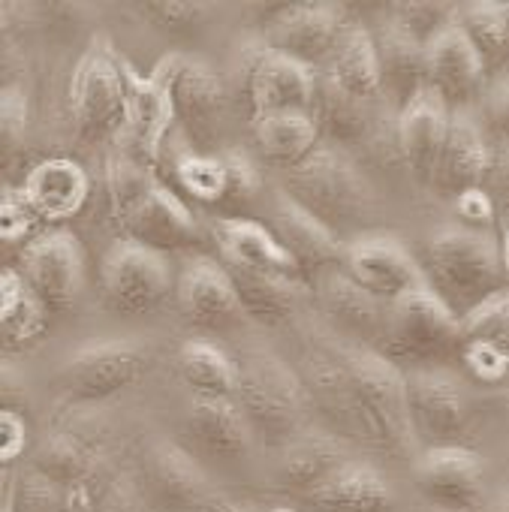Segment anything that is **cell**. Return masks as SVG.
I'll return each mask as SVG.
<instances>
[{
  "instance_id": "obj_1",
  "label": "cell",
  "mask_w": 509,
  "mask_h": 512,
  "mask_svg": "<svg viewBox=\"0 0 509 512\" xmlns=\"http://www.w3.org/2000/svg\"><path fill=\"white\" fill-rule=\"evenodd\" d=\"M284 196L344 244L368 235L365 229L374 217V196L341 148L320 145L308 160L287 169Z\"/></svg>"
},
{
  "instance_id": "obj_2",
  "label": "cell",
  "mask_w": 509,
  "mask_h": 512,
  "mask_svg": "<svg viewBox=\"0 0 509 512\" xmlns=\"http://www.w3.org/2000/svg\"><path fill=\"white\" fill-rule=\"evenodd\" d=\"M428 290L458 317H470L476 308L506 293L497 244L476 229H443L425 247Z\"/></svg>"
},
{
  "instance_id": "obj_3",
  "label": "cell",
  "mask_w": 509,
  "mask_h": 512,
  "mask_svg": "<svg viewBox=\"0 0 509 512\" xmlns=\"http://www.w3.org/2000/svg\"><path fill=\"white\" fill-rule=\"evenodd\" d=\"M335 356L353 383L368 428V446L383 452L386 458L410 461L416 455L419 440L410 422L407 374L368 347H344Z\"/></svg>"
},
{
  "instance_id": "obj_4",
  "label": "cell",
  "mask_w": 509,
  "mask_h": 512,
  "mask_svg": "<svg viewBox=\"0 0 509 512\" xmlns=\"http://www.w3.org/2000/svg\"><path fill=\"white\" fill-rule=\"evenodd\" d=\"M238 371L241 380L235 401L247 416L253 440L269 449H284L305 434L302 428L311 401L302 377L290 365L272 353H257L238 365Z\"/></svg>"
},
{
  "instance_id": "obj_5",
  "label": "cell",
  "mask_w": 509,
  "mask_h": 512,
  "mask_svg": "<svg viewBox=\"0 0 509 512\" xmlns=\"http://www.w3.org/2000/svg\"><path fill=\"white\" fill-rule=\"evenodd\" d=\"M464 326L461 320L431 293L419 290L389 305V320L377 353L392 365L404 368H437L452 356H461Z\"/></svg>"
},
{
  "instance_id": "obj_6",
  "label": "cell",
  "mask_w": 509,
  "mask_h": 512,
  "mask_svg": "<svg viewBox=\"0 0 509 512\" xmlns=\"http://www.w3.org/2000/svg\"><path fill=\"white\" fill-rule=\"evenodd\" d=\"M175 275L172 260L166 253H157L145 244H136L130 238H121L106 253L100 269V287L103 302L109 311L121 317H139L151 314L166 302L172 293Z\"/></svg>"
},
{
  "instance_id": "obj_7",
  "label": "cell",
  "mask_w": 509,
  "mask_h": 512,
  "mask_svg": "<svg viewBox=\"0 0 509 512\" xmlns=\"http://www.w3.org/2000/svg\"><path fill=\"white\" fill-rule=\"evenodd\" d=\"M70 112L82 139H103L124 127L121 58L103 37L91 40L70 76Z\"/></svg>"
},
{
  "instance_id": "obj_8",
  "label": "cell",
  "mask_w": 509,
  "mask_h": 512,
  "mask_svg": "<svg viewBox=\"0 0 509 512\" xmlns=\"http://www.w3.org/2000/svg\"><path fill=\"white\" fill-rule=\"evenodd\" d=\"M178 55H166L148 76L136 73L130 61H121L124 76V127L142 157V163L154 166L163 154V145L172 133L175 100H172V79H175Z\"/></svg>"
},
{
  "instance_id": "obj_9",
  "label": "cell",
  "mask_w": 509,
  "mask_h": 512,
  "mask_svg": "<svg viewBox=\"0 0 509 512\" xmlns=\"http://www.w3.org/2000/svg\"><path fill=\"white\" fill-rule=\"evenodd\" d=\"M148 368L136 341H91L61 368V389L73 404H97L127 392Z\"/></svg>"
},
{
  "instance_id": "obj_10",
  "label": "cell",
  "mask_w": 509,
  "mask_h": 512,
  "mask_svg": "<svg viewBox=\"0 0 509 512\" xmlns=\"http://www.w3.org/2000/svg\"><path fill=\"white\" fill-rule=\"evenodd\" d=\"M19 272L52 317L67 314L79 302L85 287L82 241L70 229L43 232L22 250Z\"/></svg>"
},
{
  "instance_id": "obj_11",
  "label": "cell",
  "mask_w": 509,
  "mask_h": 512,
  "mask_svg": "<svg viewBox=\"0 0 509 512\" xmlns=\"http://www.w3.org/2000/svg\"><path fill=\"white\" fill-rule=\"evenodd\" d=\"M344 275L383 305H395L419 290H428L422 266L392 235H362L347 244Z\"/></svg>"
},
{
  "instance_id": "obj_12",
  "label": "cell",
  "mask_w": 509,
  "mask_h": 512,
  "mask_svg": "<svg viewBox=\"0 0 509 512\" xmlns=\"http://www.w3.org/2000/svg\"><path fill=\"white\" fill-rule=\"evenodd\" d=\"M407 374V404L413 434L425 449L458 446L467 431V398L458 380L440 368H419Z\"/></svg>"
},
{
  "instance_id": "obj_13",
  "label": "cell",
  "mask_w": 509,
  "mask_h": 512,
  "mask_svg": "<svg viewBox=\"0 0 509 512\" xmlns=\"http://www.w3.org/2000/svg\"><path fill=\"white\" fill-rule=\"evenodd\" d=\"M347 28L344 13L332 4L284 7L266 25V49L317 70L332 61Z\"/></svg>"
},
{
  "instance_id": "obj_14",
  "label": "cell",
  "mask_w": 509,
  "mask_h": 512,
  "mask_svg": "<svg viewBox=\"0 0 509 512\" xmlns=\"http://www.w3.org/2000/svg\"><path fill=\"white\" fill-rule=\"evenodd\" d=\"M419 491L446 512H476L485 488L482 458L467 446H431L413 461Z\"/></svg>"
},
{
  "instance_id": "obj_15",
  "label": "cell",
  "mask_w": 509,
  "mask_h": 512,
  "mask_svg": "<svg viewBox=\"0 0 509 512\" xmlns=\"http://www.w3.org/2000/svg\"><path fill=\"white\" fill-rule=\"evenodd\" d=\"M172 100L178 124L184 127L190 145L208 154L223 130L226 118V85L205 61L178 55L175 79H172Z\"/></svg>"
},
{
  "instance_id": "obj_16",
  "label": "cell",
  "mask_w": 509,
  "mask_h": 512,
  "mask_svg": "<svg viewBox=\"0 0 509 512\" xmlns=\"http://www.w3.org/2000/svg\"><path fill=\"white\" fill-rule=\"evenodd\" d=\"M485 73L488 67L482 64L467 34L458 28V19L434 43L425 46L428 91L449 109V115L467 112V106L482 94Z\"/></svg>"
},
{
  "instance_id": "obj_17",
  "label": "cell",
  "mask_w": 509,
  "mask_h": 512,
  "mask_svg": "<svg viewBox=\"0 0 509 512\" xmlns=\"http://www.w3.org/2000/svg\"><path fill=\"white\" fill-rule=\"evenodd\" d=\"M317 85H320L317 70L269 49H263L247 67V100L253 118L284 115V112L314 115Z\"/></svg>"
},
{
  "instance_id": "obj_18",
  "label": "cell",
  "mask_w": 509,
  "mask_h": 512,
  "mask_svg": "<svg viewBox=\"0 0 509 512\" xmlns=\"http://www.w3.org/2000/svg\"><path fill=\"white\" fill-rule=\"evenodd\" d=\"M175 299L181 317L208 332H226L235 329L244 320L238 293L232 287V278L226 266H217L208 256H196L184 266L175 284Z\"/></svg>"
},
{
  "instance_id": "obj_19",
  "label": "cell",
  "mask_w": 509,
  "mask_h": 512,
  "mask_svg": "<svg viewBox=\"0 0 509 512\" xmlns=\"http://www.w3.org/2000/svg\"><path fill=\"white\" fill-rule=\"evenodd\" d=\"M136 244H145L157 253H175L199 244V226L184 199H178L166 184L154 181L139 205L118 223Z\"/></svg>"
},
{
  "instance_id": "obj_20",
  "label": "cell",
  "mask_w": 509,
  "mask_h": 512,
  "mask_svg": "<svg viewBox=\"0 0 509 512\" xmlns=\"http://www.w3.org/2000/svg\"><path fill=\"white\" fill-rule=\"evenodd\" d=\"M214 238L223 253V266L305 284V272L290 256V250L278 241L272 226L244 217H229V220H217Z\"/></svg>"
},
{
  "instance_id": "obj_21",
  "label": "cell",
  "mask_w": 509,
  "mask_h": 512,
  "mask_svg": "<svg viewBox=\"0 0 509 512\" xmlns=\"http://www.w3.org/2000/svg\"><path fill=\"white\" fill-rule=\"evenodd\" d=\"M449 109L425 88L407 109L398 112V127H395V142L398 154L407 166V172L431 187L446 136H449Z\"/></svg>"
},
{
  "instance_id": "obj_22",
  "label": "cell",
  "mask_w": 509,
  "mask_h": 512,
  "mask_svg": "<svg viewBox=\"0 0 509 512\" xmlns=\"http://www.w3.org/2000/svg\"><path fill=\"white\" fill-rule=\"evenodd\" d=\"M491 160H494V154H491L479 124L473 121V115L455 112L449 118V136H446L431 190L440 193L443 199L455 202L458 196L485 187Z\"/></svg>"
},
{
  "instance_id": "obj_23",
  "label": "cell",
  "mask_w": 509,
  "mask_h": 512,
  "mask_svg": "<svg viewBox=\"0 0 509 512\" xmlns=\"http://www.w3.org/2000/svg\"><path fill=\"white\" fill-rule=\"evenodd\" d=\"M299 377L308 389L311 407L323 413V419L332 425L338 440L344 437L353 443H368V428H365L353 383L335 353L308 356L305 374H299Z\"/></svg>"
},
{
  "instance_id": "obj_24",
  "label": "cell",
  "mask_w": 509,
  "mask_h": 512,
  "mask_svg": "<svg viewBox=\"0 0 509 512\" xmlns=\"http://www.w3.org/2000/svg\"><path fill=\"white\" fill-rule=\"evenodd\" d=\"M272 232L290 250V256L299 263L305 278L308 275H332V272L344 269L347 244L338 241L323 223H317L311 214H305L287 196H281L275 205Z\"/></svg>"
},
{
  "instance_id": "obj_25",
  "label": "cell",
  "mask_w": 509,
  "mask_h": 512,
  "mask_svg": "<svg viewBox=\"0 0 509 512\" xmlns=\"http://www.w3.org/2000/svg\"><path fill=\"white\" fill-rule=\"evenodd\" d=\"M461 362L482 383H497L509 374V290L461 320Z\"/></svg>"
},
{
  "instance_id": "obj_26",
  "label": "cell",
  "mask_w": 509,
  "mask_h": 512,
  "mask_svg": "<svg viewBox=\"0 0 509 512\" xmlns=\"http://www.w3.org/2000/svg\"><path fill=\"white\" fill-rule=\"evenodd\" d=\"M311 512H392L395 494L386 476L365 461H344L323 485L305 494Z\"/></svg>"
},
{
  "instance_id": "obj_27",
  "label": "cell",
  "mask_w": 509,
  "mask_h": 512,
  "mask_svg": "<svg viewBox=\"0 0 509 512\" xmlns=\"http://www.w3.org/2000/svg\"><path fill=\"white\" fill-rule=\"evenodd\" d=\"M19 190L37 211V217L61 223V220L76 217L85 208L91 181L76 160L52 157V160H43L40 166H34Z\"/></svg>"
},
{
  "instance_id": "obj_28",
  "label": "cell",
  "mask_w": 509,
  "mask_h": 512,
  "mask_svg": "<svg viewBox=\"0 0 509 512\" xmlns=\"http://www.w3.org/2000/svg\"><path fill=\"white\" fill-rule=\"evenodd\" d=\"M320 296H323V308H326L329 320L344 335H350L353 341H359L368 350L380 347L383 332H386V320H389V305L368 296L344 272L326 275V281L320 287Z\"/></svg>"
},
{
  "instance_id": "obj_29",
  "label": "cell",
  "mask_w": 509,
  "mask_h": 512,
  "mask_svg": "<svg viewBox=\"0 0 509 512\" xmlns=\"http://www.w3.org/2000/svg\"><path fill=\"white\" fill-rule=\"evenodd\" d=\"M187 434L214 458H241L253 440L247 416L235 398H193Z\"/></svg>"
},
{
  "instance_id": "obj_30",
  "label": "cell",
  "mask_w": 509,
  "mask_h": 512,
  "mask_svg": "<svg viewBox=\"0 0 509 512\" xmlns=\"http://www.w3.org/2000/svg\"><path fill=\"white\" fill-rule=\"evenodd\" d=\"M377 58H380V79H383V100H389L398 112L407 109L425 88V49L404 37L395 25L374 37Z\"/></svg>"
},
{
  "instance_id": "obj_31",
  "label": "cell",
  "mask_w": 509,
  "mask_h": 512,
  "mask_svg": "<svg viewBox=\"0 0 509 512\" xmlns=\"http://www.w3.org/2000/svg\"><path fill=\"white\" fill-rule=\"evenodd\" d=\"M329 67V79L347 91L350 97L374 106L383 100V79H380V58H377V43H374V34L359 28V25H350L332 55V61L326 64Z\"/></svg>"
},
{
  "instance_id": "obj_32",
  "label": "cell",
  "mask_w": 509,
  "mask_h": 512,
  "mask_svg": "<svg viewBox=\"0 0 509 512\" xmlns=\"http://www.w3.org/2000/svg\"><path fill=\"white\" fill-rule=\"evenodd\" d=\"M344 461H350L344 455V446L338 443V437L332 434H299L290 446L281 449V461H278V482L287 491L296 494H311L317 485H323Z\"/></svg>"
},
{
  "instance_id": "obj_33",
  "label": "cell",
  "mask_w": 509,
  "mask_h": 512,
  "mask_svg": "<svg viewBox=\"0 0 509 512\" xmlns=\"http://www.w3.org/2000/svg\"><path fill=\"white\" fill-rule=\"evenodd\" d=\"M226 272L232 278V287L238 293L244 317L260 323V326L287 323L305 296V284H293V281L257 275V272H244V269H232V266H226Z\"/></svg>"
},
{
  "instance_id": "obj_34",
  "label": "cell",
  "mask_w": 509,
  "mask_h": 512,
  "mask_svg": "<svg viewBox=\"0 0 509 512\" xmlns=\"http://www.w3.org/2000/svg\"><path fill=\"white\" fill-rule=\"evenodd\" d=\"M320 127L314 115L305 112H284V115H263L253 118V142L278 166L293 169L308 160L320 148Z\"/></svg>"
},
{
  "instance_id": "obj_35",
  "label": "cell",
  "mask_w": 509,
  "mask_h": 512,
  "mask_svg": "<svg viewBox=\"0 0 509 512\" xmlns=\"http://www.w3.org/2000/svg\"><path fill=\"white\" fill-rule=\"evenodd\" d=\"M151 479L157 491L175 506H208L214 497L211 479L193 461V455L166 440L154 443L151 449Z\"/></svg>"
},
{
  "instance_id": "obj_36",
  "label": "cell",
  "mask_w": 509,
  "mask_h": 512,
  "mask_svg": "<svg viewBox=\"0 0 509 512\" xmlns=\"http://www.w3.org/2000/svg\"><path fill=\"white\" fill-rule=\"evenodd\" d=\"M178 374L193 398H238V365L205 338H193L178 350Z\"/></svg>"
},
{
  "instance_id": "obj_37",
  "label": "cell",
  "mask_w": 509,
  "mask_h": 512,
  "mask_svg": "<svg viewBox=\"0 0 509 512\" xmlns=\"http://www.w3.org/2000/svg\"><path fill=\"white\" fill-rule=\"evenodd\" d=\"M49 311L25 284L22 272H4L0 278V320H4L7 353H22L34 347L49 329Z\"/></svg>"
},
{
  "instance_id": "obj_38",
  "label": "cell",
  "mask_w": 509,
  "mask_h": 512,
  "mask_svg": "<svg viewBox=\"0 0 509 512\" xmlns=\"http://www.w3.org/2000/svg\"><path fill=\"white\" fill-rule=\"evenodd\" d=\"M314 121L320 127V136L332 148H350V145H356V142H362L368 136V130H371V106L350 97L329 76H323L320 85H317Z\"/></svg>"
},
{
  "instance_id": "obj_39",
  "label": "cell",
  "mask_w": 509,
  "mask_h": 512,
  "mask_svg": "<svg viewBox=\"0 0 509 512\" xmlns=\"http://www.w3.org/2000/svg\"><path fill=\"white\" fill-rule=\"evenodd\" d=\"M103 452L79 431H58L46 437L34 455V467L43 479L58 488H70L100 464Z\"/></svg>"
},
{
  "instance_id": "obj_40",
  "label": "cell",
  "mask_w": 509,
  "mask_h": 512,
  "mask_svg": "<svg viewBox=\"0 0 509 512\" xmlns=\"http://www.w3.org/2000/svg\"><path fill=\"white\" fill-rule=\"evenodd\" d=\"M458 28L467 34L485 67L509 61L506 4H467L458 10Z\"/></svg>"
},
{
  "instance_id": "obj_41",
  "label": "cell",
  "mask_w": 509,
  "mask_h": 512,
  "mask_svg": "<svg viewBox=\"0 0 509 512\" xmlns=\"http://www.w3.org/2000/svg\"><path fill=\"white\" fill-rule=\"evenodd\" d=\"M172 175L184 187V193L193 196L196 202L211 205L229 196V181L220 154H202L193 145H187L172 157Z\"/></svg>"
},
{
  "instance_id": "obj_42",
  "label": "cell",
  "mask_w": 509,
  "mask_h": 512,
  "mask_svg": "<svg viewBox=\"0 0 509 512\" xmlns=\"http://www.w3.org/2000/svg\"><path fill=\"white\" fill-rule=\"evenodd\" d=\"M151 184H154V175H151L148 163H142L139 157L121 151V148L109 151L106 190H109V208H112L115 223H121L139 205V199L151 190Z\"/></svg>"
},
{
  "instance_id": "obj_43",
  "label": "cell",
  "mask_w": 509,
  "mask_h": 512,
  "mask_svg": "<svg viewBox=\"0 0 509 512\" xmlns=\"http://www.w3.org/2000/svg\"><path fill=\"white\" fill-rule=\"evenodd\" d=\"M31 139V100L22 85H10L0 94V160L4 169H16Z\"/></svg>"
},
{
  "instance_id": "obj_44",
  "label": "cell",
  "mask_w": 509,
  "mask_h": 512,
  "mask_svg": "<svg viewBox=\"0 0 509 512\" xmlns=\"http://www.w3.org/2000/svg\"><path fill=\"white\" fill-rule=\"evenodd\" d=\"M458 10L452 4H395L389 25H395L404 37L419 43L422 49L434 43L446 28H452Z\"/></svg>"
},
{
  "instance_id": "obj_45",
  "label": "cell",
  "mask_w": 509,
  "mask_h": 512,
  "mask_svg": "<svg viewBox=\"0 0 509 512\" xmlns=\"http://www.w3.org/2000/svg\"><path fill=\"white\" fill-rule=\"evenodd\" d=\"M19 512H67L61 488L43 479L37 470L19 479Z\"/></svg>"
},
{
  "instance_id": "obj_46",
  "label": "cell",
  "mask_w": 509,
  "mask_h": 512,
  "mask_svg": "<svg viewBox=\"0 0 509 512\" xmlns=\"http://www.w3.org/2000/svg\"><path fill=\"white\" fill-rule=\"evenodd\" d=\"M0 220H4V241H19L28 235V229L34 226L37 211L31 208V202L25 199V193L19 187H7L4 190V205H0Z\"/></svg>"
},
{
  "instance_id": "obj_47",
  "label": "cell",
  "mask_w": 509,
  "mask_h": 512,
  "mask_svg": "<svg viewBox=\"0 0 509 512\" xmlns=\"http://www.w3.org/2000/svg\"><path fill=\"white\" fill-rule=\"evenodd\" d=\"M223 169H226V181H229V196L226 199H253L260 190V172L250 163V157H244L241 151H223L220 154Z\"/></svg>"
},
{
  "instance_id": "obj_48",
  "label": "cell",
  "mask_w": 509,
  "mask_h": 512,
  "mask_svg": "<svg viewBox=\"0 0 509 512\" xmlns=\"http://www.w3.org/2000/svg\"><path fill=\"white\" fill-rule=\"evenodd\" d=\"M148 19L154 25H160L163 31H175V34H184L187 28H193L199 19H202V7L199 4H148L145 7Z\"/></svg>"
},
{
  "instance_id": "obj_49",
  "label": "cell",
  "mask_w": 509,
  "mask_h": 512,
  "mask_svg": "<svg viewBox=\"0 0 509 512\" xmlns=\"http://www.w3.org/2000/svg\"><path fill=\"white\" fill-rule=\"evenodd\" d=\"M97 512H145V494H142V485L136 482V476L121 470L118 482L112 485L109 497L103 500V506Z\"/></svg>"
},
{
  "instance_id": "obj_50",
  "label": "cell",
  "mask_w": 509,
  "mask_h": 512,
  "mask_svg": "<svg viewBox=\"0 0 509 512\" xmlns=\"http://www.w3.org/2000/svg\"><path fill=\"white\" fill-rule=\"evenodd\" d=\"M455 211H458V217L467 223V229H476V232H482L479 226L494 223V199L488 196L485 187L458 196V199H455Z\"/></svg>"
},
{
  "instance_id": "obj_51",
  "label": "cell",
  "mask_w": 509,
  "mask_h": 512,
  "mask_svg": "<svg viewBox=\"0 0 509 512\" xmlns=\"http://www.w3.org/2000/svg\"><path fill=\"white\" fill-rule=\"evenodd\" d=\"M0 434H4V464H13L16 458H22L25 446H28V422L16 413V410H4L0 416Z\"/></svg>"
},
{
  "instance_id": "obj_52",
  "label": "cell",
  "mask_w": 509,
  "mask_h": 512,
  "mask_svg": "<svg viewBox=\"0 0 509 512\" xmlns=\"http://www.w3.org/2000/svg\"><path fill=\"white\" fill-rule=\"evenodd\" d=\"M485 190L509 214V151L506 154H497L491 160V169H488V178H485Z\"/></svg>"
},
{
  "instance_id": "obj_53",
  "label": "cell",
  "mask_w": 509,
  "mask_h": 512,
  "mask_svg": "<svg viewBox=\"0 0 509 512\" xmlns=\"http://www.w3.org/2000/svg\"><path fill=\"white\" fill-rule=\"evenodd\" d=\"M485 115H488V124L509 142V82L491 88L485 100Z\"/></svg>"
},
{
  "instance_id": "obj_54",
  "label": "cell",
  "mask_w": 509,
  "mask_h": 512,
  "mask_svg": "<svg viewBox=\"0 0 509 512\" xmlns=\"http://www.w3.org/2000/svg\"><path fill=\"white\" fill-rule=\"evenodd\" d=\"M500 266H503V278H506V290H509V214H503V226H500Z\"/></svg>"
},
{
  "instance_id": "obj_55",
  "label": "cell",
  "mask_w": 509,
  "mask_h": 512,
  "mask_svg": "<svg viewBox=\"0 0 509 512\" xmlns=\"http://www.w3.org/2000/svg\"><path fill=\"white\" fill-rule=\"evenodd\" d=\"M0 512H19V479L10 476L7 479V491H4V509Z\"/></svg>"
},
{
  "instance_id": "obj_56",
  "label": "cell",
  "mask_w": 509,
  "mask_h": 512,
  "mask_svg": "<svg viewBox=\"0 0 509 512\" xmlns=\"http://www.w3.org/2000/svg\"><path fill=\"white\" fill-rule=\"evenodd\" d=\"M488 512H509V497H503V500H497Z\"/></svg>"
},
{
  "instance_id": "obj_57",
  "label": "cell",
  "mask_w": 509,
  "mask_h": 512,
  "mask_svg": "<svg viewBox=\"0 0 509 512\" xmlns=\"http://www.w3.org/2000/svg\"><path fill=\"white\" fill-rule=\"evenodd\" d=\"M506 37H509V4H506Z\"/></svg>"
},
{
  "instance_id": "obj_58",
  "label": "cell",
  "mask_w": 509,
  "mask_h": 512,
  "mask_svg": "<svg viewBox=\"0 0 509 512\" xmlns=\"http://www.w3.org/2000/svg\"><path fill=\"white\" fill-rule=\"evenodd\" d=\"M272 512H296V509H287V506H281V509H272Z\"/></svg>"
}]
</instances>
